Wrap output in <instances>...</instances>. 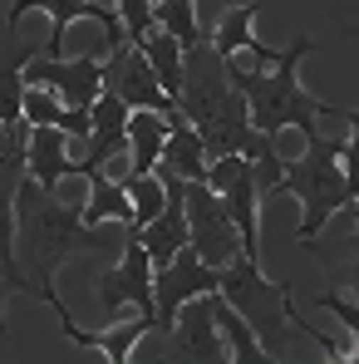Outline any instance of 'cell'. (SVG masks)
<instances>
[{
	"mask_svg": "<svg viewBox=\"0 0 359 364\" xmlns=\"http://www.w3.org/2000/svg\"><path fill=\"white\" fill-rule=\"evenodd\" d=\"M182 202H187V237H192V251H197L212 271L232 266L241 256V232H237V222L227 217L222 197L207 187V178L187 182V187H182Z\"/></svg>",
	"mask_w": 359,
	"mask_h": 364,
	"instance_id": "cell-6",
	"label": "cell"
},
{
	"mask_svg": "<svg viewBox=\"0 0 359 364\" xmlns=\"http://www.w3.org/2000/svg\"><path fill=\"white\" fill-rule=\"evenodd\" d=\"M25 10H40V15H50V20H55L45 55H64V35H69V25H74V20H99V25H104V50H119V45H128L123 15H114V10H109V5H99V0H10L5 25L15 30Z\"/></svg>",
	"mask_w": 359,
	"mask_h": 364,
	"instance_id": "cell-10",
	"label": "cell"
},
{
	"mask_svg": "<svg viewBox=\"0 0 359 364\" xmlns=\"http://www.w3.org/2000/svg\"><path fill=\"white\" fill-rule=\"evenodd\" d=\"M0 281H10V271H5V261H0Z\"/></svg>",
	"mask_w": 359,
	"mask_h": 364,
	"instance_id": "cell-33",
	"label": "cell"
},
{
	"mask_svg": "<svg viewBox=\"0 0 359 364\" xmlns=\"http://www.w3.org/2000/svg\"><path fill=\"white\" fill-rule=\"evenodd\" d=\"M89 178V202H84V222L99 227V222H133V202H128V187L119 178H109L104 168L84 173Z\"/></svg>",
	"mask_w": 359,
	"mask_h": 364,
	"instance_id": "cell-21",
	"label": "cell"
},
{
	"mask_svg": "<svg viewBox=\"0 0 359 364\" xmlns=\"http://www.w3.org/2000/svg\"><path fill=\"white\" fill-rule=\"evenodd\" d=\"M89 114H94V128H89V138H84V158H74V168H79V173L104 168L119 148H128V114H133V109L123 104L119 94H109V89H104V94L94 99V109H89Z\"/></svg>",
	"mask_w": 359,
	"mask_h": 364,
	"instance_id": "cell-13",
	"label": "cell"
},
{
	"mask_svg": "<svg viewBox=\"0 0 359 364\" xmlns=\"http://www.w3.org/2000/svg\"><path fill=\"white\" fill-rule=\"evenodd\" d=\"M153 15H158V25L163 30H173L178 35V45H197L207 30H202V20H197V0H158L153 5Z\"/></svg>",
	"mask_w": 359,
	"mask_h": 364,
	"instance_id": "cell-24",
	"label": "cell"
},
{
	"mask_svg": "<svg viewBox=\"0 0 359 364\" xmlns=\"http://www.w3.org/2000/svg\"><path fill=\"white\" fill-rule=\"evenodd\" d=\"M50 310L60 315L64 340H74V345H89V350H99L104 360H114V364H128V360H133V345H138L148 330H158V320H153L148 310H138V320H119V325H109V330H79L64 301H50Z\"/></svg>",
	"mask_w": 359,
	"mask_h": 364,
	"instance_id": "cell-12",
	"label": "cell"
},
{
	"mask_svg": "<svg viewBox=\"0 0 359 364\" xmlns=\"http://www.w3.org/2000/svg\"><path fill=\"white\" fill-rule=\"evenodd\" d=\"M99 305H104V310L133 305V310H148V315H153V256H148V246L138 242V232H128L119 266L99 271ZM153 320H158V315H153Z\"/></svg>",
	"mask_w": 359,
	"mask_h": 364,
	"instance_id": "cell-11",
	"label": "cell"
},
{
	"mask_svg": "<svg viewBox=\"0 0 359 364\" xmlns=\"http://www.w3.org/2000/svg\"><path fill=\"white\" fill-rule=\"evenodd\" d=\"M168 143V114L158 109H133L128 114V163L133 173H153Z\"/></svg>",
	"mask_w": 359,
	"mask_h": 364,
	"instance_id": "cell-20",
	"label": "cell"
},
{
	"mask_svg": "<svg viewBox=\"0 0 359 364\" xmlns=\"http://www.w3.org/2000/svg\"><path fill=\"white\" fill-rule=\"evenodd\" d=\"M335 119H345L355 133L345 138V153H340V163H345V182H350V197L359 192V109H335Z\"/></svg>",
	"mask_w": 359,
	"mask_h": 364,
	"instance_id": "cell-26",
	"label": "cell"
},
{
	"mask_svg": "<svg viewBox=\"0 0 359 364\" xmlns=\"http://www.w3.org/2000/svg\"><path fill=\"white\" fill-rule=\"evenodd\" d=\"M158 168L178 173L182 182H202V178H207V148H202L197 128L182 119L178 109L168 114V143H163V158H158Z\"/></svg>",
	"mask_w": 359,
	"mask_h": 364,
	"instance_id": "cell-17",
	"label": "cell"
},
{
	"mask_svg": "<svg viewBox=\"0 0 359 364\" xmlns=\"http://www.w3.org/2000/svg\"><path fill=\"white\" fill-rule=\"evenodd\" d=\"M138 45H143V55H148V64H153V74H158L163 94H173V99H178V89H182V45H178V35H173V30H163V25H153Z\"/></svg>",
	"mask_w": 359,
	"mask_h": 364,
	"instance_id": "cell-22",
	"label": "cell"
},
{
	"mask_svg": "<svg viewBox=\"0 0 359 364\" xmlns=\"http://www.w3.org/2000/svg\"><path fill=\"white\" fill-rule=\"evenodd\" d=\"M350 207H355V232H359V192L350 197Z\"/></svg>",
	"mask_w": 359,
	"mask_h": 364,
	"instance_id": "cell-32",
	"label": "cell"
},
{
	"mask_svg": "<svg viewBox=\"0 0 359 364\" xmlns=\"http://www.w3.org/2000/svg\"><path fill=\"white\" fill-rule=\"evenodd\" d=\"M320 310L340 315V320H345V330L359 340V301H350V296H320ZM355 360H359V345H355Z\"/></svg>",
	"mask_w": 359,
	"mask_h": 364,
	"instance_id": "cell-28",
	"label": "cell"
},
{
	"mask_svg": "<svg viewBox=\"0 0 359 364\" xmlns=\"http://www.w3.org/2000/svg\"><path fill=\"white\" fill-rule=\"evenodd\" d=\"M104 89L119 94L128 109H158V114H173V94H163L153 64L143 55V45H119V50H104Z\"/></svg>",
	"mask_w": 359,
	"mask_h": 364,
	"instance_id": "cell-9",
	"label": "cell"
},
{
	"mask_svg": "<svg viewBox=\"0 0 359 364\" xmlns=\"http://www.w3.org/2000/svg\"><path fill=\"white\" fill-rule=\"evenodd\" d=\"M40 55V45H20L15 30H0V119L20 123V99H25V64Z\"/></svg>",
	"mask_w": 359,
	"mask_h": 364,
	"instance_id": "cell-18",
	"label": "cell"
},
{
	"mask_svg": "<svg viewBox=\"0 0 359 364\" xmlns=\"http://www.w3.org/2000/svg\"><path fill=\"white\" fill-rule=\"evenodd\" d=\"M128 232H133L128 222L89 227L79 207H69L55 192H45L30 173L20 178V192H15V261L35 281V296L45 305L60 301L55 296V276H60V266L69 256H84V251L114 256V251H123Z\"/></svg>",
	"mask_w": 359,
	"mask_h": 364,
	"instance_id": "cell-1",
	"label": "cell"
},
{
	"mask_svg": "<svg viewBox=\"0 0 359 364\" xmlns=\"http://www.w3.org/2000/svg\"><path fill=\"white\" fill-rule=\"evenodd\" d=\"M64 104L55 89H45V84H25V99H20V119L30 123V128H45V123H60Z\"/></svg>",
	"mask_w": 359,
	"mask_h": 364,
	"instance_id": "cell-25",
	"label": "cell"
},
{
	"mask_svg": "<svg viewBox=\"0 0 359 364\" xmlns=\"http://www.w3.org/2000/svg\"><path fill=\"white\" fill-rule=\"evenodd\" d=\"M227 305L246 315V325L261 335V345L271 355H281V330L291 325V281H266L261 261L241 251L232 266H222V286H217Z\"/></svg>",
	"mask_w": 359,
	"mask_h": 364,
	"instance_id": "cell-5",
	"label": "cell"
},
{
	"mask_svg": "<svg viewBox=\"0 0 359 364\" xmlns=\"http://www.w3.org/2000/svg\"><path fill=\"white\" fill-rule=\"evenodd\" d=\"M256 15H261V5H256V0H246V5H232V10L222 15V25H217L212 45H217V55H227V60H232V55L241 50V55H251V60L261 64V69H271V64H276V50L256 40V30H251V25H256Z\"/></svg>",
	"mask_w": 359,
	"mask_h": 364,
	"instance_id": "cell-16",
	"label": "cell"
},
{
	"mask_svg": "<svg viewBox=\"0 0 359 364\" xmlns=\"http://www.w3.org/2000/svg\"><path fill=\"white\" fill-rule=\"evenodd\" d=\"M217 286H222V271H212V266L192 251V242L182 246L168 266H153V315H158V330L173 335L182 305L207 296V291H217Z\"/></svg>",
	"mask_w": 359,
	"mask_h": 364,
	"instance_id": "cell-7",
	"label": "cell"
},
{
	"mask_svg": "<svg viewBox=\"0 0 359 364\" xmlns=\"http://www.w3.org/2000/svg\"><path fill=\"white\" fill-rule=\"evenodd\" d=\"M173 350L182 360H202V364H222L227 360V345H222V330H217V315H212V291L187 301L178 310V330H173Z\"/></svg>",
	"mask_w": 359,
	"mask_h": 364,
	"instance_id": "cell-14",
	"label": "cell"
},
{
	"mask_svg": "<svg viewBox=\"0 0 359 364\" xmlns=\"http://www.w3.org/2000/svg\"><path fill=\"white\" fill-rule=\"evenodd\" d=\"M355 261H350V281H345V291H350V301H359V232H355Z\"/></svg>",
	"mask_w": 359,
	"mask_h": 364,
	"instance_id": "cell-30",
	"label": "cell"
},
{
	"mask_svg": "<svg viewBox=\"0 0 359 364\" xmlns=\"http://www.w3.org/2000/svg\"><path fill=\"white\" fill-rule=\"evenodd\" d=\"M10 296H15V286H10V281H0V335H5V301H10Z\"/></svg>",
	"mask_w": 359,
	"mask_h": 364,
	"instance_id": "cell-31",
	"label": "cell"
},
{
	"mask_svg": "<svg viewBox=\"0 0 359 364\" xmlns=\"http://www.w3.org/2000/svg\"><path fill=\"white\" fill-rule=\"evenodd\" d=\"M340 153H345V143L315 133V138H305V158L286 163V173L276 182V192H291L300 202V227H296L300 246H310L325 232V222H330L335 212L350 207V182H345ZM276 192H271V197H276Z\"/></svg>",
	"mask_w": 359,
	"mask_h": 364,
	"instance_id": "cell-4",
	"label": "cell"
},
{
	"mask_svg": "<svg viewBox=\"0 0 359 364\" xmlns=\"http://www.w3.org/2000/svg\"><path fill=\"white\" fill-rule=\"evenodd\" d=\"M178 114L202 138L207 148V163L222 158V153H246L251 143V109H246V94L232 84L227 74V55H217L212 35H202L197 45L182 50V89H178Z\"/></svg>",
	"mask_w": 359,
	"mask_h": 364,
	"instance_id": "cell-2",
	"label": "cell"
},
{
	"mask_svg": "<svg viewBox=\"0 0 359 364\" xmlns=\"http://www.w3.org/2000/svg\"><path fill=\"white\" fill-rule=\"evenodd\" d=\"M119 15H123V30H128L133 45L153 30V0H119Z\"/></svg>",
	"mask_w": 359,
	"mask_h": 364,
	"instance_id": "cell-27",
	"label": "cell"
},
{
	"mask_svg": "<svg viewBox=\"0 0 359 364\" xmlns=\"http://www.w3.org/2000/svg\"><path fill=\"white\" fill-rule=\"evenodd\" d=\"M25 84H45L60 94L64 109H94V99L104 94V55H79V60H60V55H30L25 64Z\"/></svg>",
	"mask_w": 359,
	"mask_h": 364,
	"instance_id": "cell-8",
	"label": "cell"
},
{
	"mask_svg": "<svg viewBox=\"0 0 359 364\" xmlns=\"http://www.w3.org/2000/svg\"><path fill=\"white\" fill-rule=\"evenodd\" d=\"M25 173L40 182L45 192H55L64 173H79L74 158H69V133H64L60 123L30 128V143H25Z\"/></svg>",
	"mask_w": 359,
	"mask_h": 364,
	"instance_id": "cell-15",
	"label": "cell"
},
{
	"mask_svg": "<svg viewBox=\"0 0 359 364\" xmlns=\"http://www.w3.org/2000/svg\"><path fill=\"white\" fill-rule=\"evenodd\" d=\"M310 55V35H296L291 40V50H281L271 69H237V64L227 60V74H232V84H237L241 94H246V109H251V128H261V133H281V128H300L305 138H315L320 128L315 119H335V104H320L315 94H305L296 79L300 60Z\"/></svg>",
	"mask_w": 359,
	"mask_h": 364,
	"instance_id": "cell-3",
	"label": "cell"
},
{
	"mask_svg": "<svg viewBox=\"0 0 359 364\" xmlns=\"http://www.w3.org/2000/svg\"><path fill=\"white\" fill-rule=\"evenodd\" d=\"M60 128L69 138H89V128H94V114L89 109H64L60 114Z\"/></svg>",
	"mask_w": 359,
	"mask_h": 364,
	"instance_id": "cell-29",
	"label": "cell"
},
{
	"mask_svg": "<svg viewBox=\"0 0 359 364\" xmlns=\"http://www.w3.org/2000/svg\"><path fill=\"white\" fill-rule=\"evenodd\" d=\"M123 187H128V202H133V232H143L158 212H163V202H168V187H163V178L158 173H133V178H123Z\"/></svg>",
	"mask_w": 359,
	"mask_h": 364,
	"instance_id": "cell-23",
	"label": "cell"
},
{
	"mask_svg": "<svg viewBox=\"0 0 359 364\" xmlns=\"http://www.w3.org/2000/svg\"><path fill=\"white\" fill-rule=\"evenodd\" d=\"M212 315H217V330H222V345H227V360L237 364H266L271 350L261 345V335L246 325V315H237L222 291H212Z\"/></svg>",
	"mask_w": 359,
	"mask_h": 364,
	"instance_id": "cell-19",
	"label": "cell"
}]
</instances>
